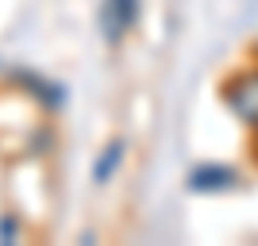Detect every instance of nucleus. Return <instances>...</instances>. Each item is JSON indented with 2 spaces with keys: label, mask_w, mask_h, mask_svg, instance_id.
Listing matches in <instances>:
<instances>
[{
  "label": "nucleus",
  "mask_w": 258,
  "mask_h": 246,
  "mask_svg": "<svg viewBox=\"0 0 258 246\" xmlns=\"http://www.w3.org/2000/svg\"><path fill=\"white\" fill-rule=\"evenodd\" d=\"M12 235H16V223H12V219H0V238H4V242H8Z\"/></svg>",
  "instance_id": "nucleus-5"
},
{
  "label": "nucleus",
  "mask_w": 258,
  "mask_h": 246,
  "mask_svg": "<svg viewBox=\"0 0 258 246\" xmlns=\"http://www.w3.org/2000/svg\"><path fill=\"white\" fill-rule=\"evenodd\" d=\"M227 181H235V173H227V170H201L193 177L197 189H220V185H227Z\"/></svg>",
  "instance_id": "nucleus-3"
},
{
  "label": "nucleus",
  "mask_w": 258,
  "mask_h": 246,
  "mask_svg": "<svg viewBox=\"0 0 258 246\" xmlns=\"http://www.w3.org/2000/svg\"><path fill=\"white\" fill-rule=\"evenodd\" d=\"M116 161H119V146H112L108 154H100V161H97V170H93V177H97V181H104L108 173L116 170Z\"/></svg>",
  "instance_id": "nucleus-4"
},
{
  "label": "nucleus",
  "mask_w": 258,
  "mask_h": 246,
  "mask_svg": "<svg viewBox=\"0 0 258 246\" xmlns=\"http://www.w3.org/2000/svg\"><path fill=\"white\" fill-rule=\"evenodd\" d=\"M131 16H135V0H108V8H104V35L112 39V43L127 31Z\"/></svg>",
  "instance_id": "nucleus-2"
},
{
  "label": "nucleus",
  "mask_w": 258,
  "mask_h": 246,
  "mask_svg": "<svg viewBox=\"0 0 258 246\" xmlns=\"http://www.w3.org/2000/svg\"><path fill=\"white\" fill-rule=\"evenodd\" d=\"M227 104L235 108L247 123H258V73L239 77L235 85H231V93H227Z\"/></svg>",
  "instance_id": "nucleus-1"
}]
</instances>
